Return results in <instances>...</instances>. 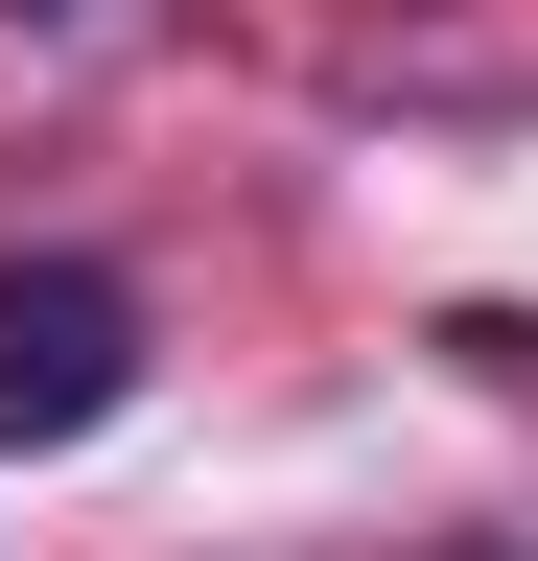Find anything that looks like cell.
I'll list each match as a JSON object with an SVG mask.
<instances>
[{"mask_svg": "<svg viewBox=\"0 0 538 561\" xmlns=\"http://www.w3.org/2000/svg\"><path fill=\"white\" fill-rule=\"evenodd\" d=\"M117 398H141V280H94V257H0V468L94 445Z\"/></svg>", "mask_w": 538, "mask_h": 561, "instance_id": "obj_1", "label": "cell"}, {"mask_svg": "<svg viewBox=\"0 0 538 561\" xmlns=\"http://www.w3.org/2000/svg\"><path fill=\"white\" fill-rule=\"evenodd\" d=\"M0 24H117V0H0Z\"/></svg>", "mask_w": 538, "mask_h": 561, "instance_id": "obj_2", "label": "cell"}]
</instances>
